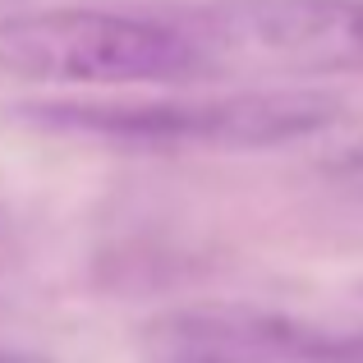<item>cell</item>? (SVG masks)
Instances as JSON below:
<instances>
[{"label": "cell", "instance_id": "7", "mask_svg": "<svg viewBox=\"0 0 363 363\" xmlns=\"http://www.w3.org/2000/svg\"><path fill=\"white\" fill-rule=\"evenodd\" d=\"M340 166H345V170H359V175H363V143H354V147L345 152V161H340Z\"/></svg>", "mask_w": 363, "mask_h": 363}, {"label": "cell", "instance_id": "4", "mask_svg": "<svg viewBox=\"0 0 363 363\" xmlns=\"http://www.w3.org/2000/svg\"><path fill=\"white\" fill-rule=\"evenodd\" d=\"M170 336L225 350L248 363H363V331H327L318 322L262 308H203L161 322Z\"/></svg>", "mask_w": 363, "mask_h": 363}, {"label": "cell", "instance_id": "1", "mask_svg": "<svg viewBox=\"0 0 363 363\" xmlns=\"http://www.w3.org/2000/svg\"><path fill=\"white\" fill-rule=\"evenodd\" d=\"M33 124L124 147H281L336 124L340 101L313 88L235 92L212 101H46L23 106Z\"/></svg>", "mask_w": 363, "mask_h": 363}, {"label": "cell", "instance_id": "2", "mask_svg": "<svg viewBox=\"0 0 363 363\" xmlns=\"http://www.w3.org/2000/svg\"><path fill=\"white\" fill-rule=\"evenodd\" d=\"M0 69L28 83L207 79L203 46L179 23L116 9H37L0 23Z\"/></svg>", "mask_w": 363, "mask_h": 363}, {"label": "cell", "instance_id": "6", "mask_svg": "<svg viewBox=\"0 0 363 363\" xmlns=\"http://www.w3.org/2000/svg\"><path fill=\"white\" fill-rule=\"evenodd\" d=\"M0 363H42L37 354H23V350H9V345H0Z\"/></svg>", "mask_w": 363, "mask_h": 363}, {"label": "cell", "instance_id": "5", "mask_svg": "<svg viewBox=\"0 0 363 363\" xmlns=\"http://www.w3.org/2000/svg\"><path fill=\"white\" fill-rule=\"evenodd\" d=\"M152 363H248V359H235V354H225V350L198 345V340L170 336V331L157 327V354H152Z\"/></svg>", "mask_w": 363, "mask_h": 363}, {"label": "cell", "instance_id": "3", "mask_svg": "<svg viewBox=\"0 0 363 363\" xmlns=\"http://www.w3.org/2000/svg\"><path fill=\"white\" fill-rule=\"evenodd\" d=\"M189 37L216 69H363V0H216L189 14Z\"/></svg>", "mask_w": 363, "mask_h": 363}]
</instances>
